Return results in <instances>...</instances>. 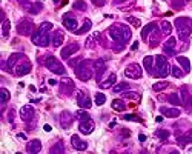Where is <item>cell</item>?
I'll list each match as a JSON object with an SVG mask.
<instances>
[{
  "mask_svg": "<svg viewBox=\"0 0 192 154\" xmlns=\"http://www.w3.org/2000/svg\"><path fill=\"white\" fill-rule=\"evenodd\" d=\"M52 29V23L51 22H43L42 25L37 28V31L32 36V43L39 45V46H48L49 45V31Z\"/></svg>",
  "mask_w": 192,
  "mask_h": 154,
  "instance_id": "1",
  "label": "cell"
},
{
  "mask_svg": "<svg viewBox=\"0 0 192 154\" xmlns=\"http://www.w3.org/2000/svg\"><path fill=\"white\" fill-rule=\"evenodd\" d=\"M154 59H155V62H154V74H152V76H158V77L169 76L171 68H169L168 59H166L165 55H162V54L155 55Z\"/></svg>",
  "mask_w": 192,
  "mask_h": 154,
  "instance_id": "2",
  "label": "cell"
},
{
  "mask_svg": "<svg viewBox=\"0 0 192 154\" xmlns=\"http://www.w3.org/2000/svg\"><path fill=\"white\" fill-rule=\"evenodd\" d=\"M175 28L178 31V37L186 42L189 39V34H191V29H192V22L189 19H185V17H180L175 20Z\"/></svg>",
  "mask_w": 192,
  "mask_h": 154,
  "instance_id": "3",
  "label": "cell"
},
{
  "mask_svg": "<svg viewBox=\"0 0 192 154\" xmlns=\"http://www.w3.org/2000/svg\"><path fill=\"white\" fill-rule=\"evenodd\" d=\"M75 74H77V77H78L82 82H88V80L92 77V74H94L91 62H89V60L80 62V63L77 65V68H75Z\"/></svg>",
  "mask_w": 192,
  "mask_h": 154,
  "instance_id": "4",
  "label": "cell"
},
{
  "mask_svg": "<svg viewBox=\"0 0 192 154\" xmlns=\"http://www.w3.org/2000/svg\"><path fill=\"white\" fill-rule=\"evenodd\" d=\"M45 65H46V68H48L49 71L54 73V74H59V76H65V74H66L65 66H63L62 62H59L55 57H48L46 62H45Z\"/></svg>",
  "mask_w": 192,
  "mask_h": 154,
  "instance_id": "5",
  "label": "cell"
},
{
  "mask_svg": "<svg viewBox=\"0 0 192 154\" xmlns=\"http://www.w3.org/2000/svg\"><path fill=\"white\" fill-rule=\"evenodd\" d=\"M124 76L129 79H140L142 77V66L138 63H131L124 70Z\"/></svg>",
  "mask_w": 192,
  "mask_h": 154,
  "instance_id": "6",
  "label": "cell"
},
{
  "mask_svg": "<svg viewBox=\"0 0 192 154\" xmlns=\"http://www.w3.org/2000/svg\"><path fill=\"white\" fill-rule=\"evenodd\" d=\"M108 34H109V37H111L115 43H123V45H124V40H123V34H121L120 25L111 26V28L108 29Z\"/></svg>",
  "mask_w": 192,
  "mask_h": 154,
  "instance_id": "7",
  "label": "cell"
},
{
  "mask_svg": "<svg viewBox=\"0 0 192 154\" xmlns=\"http://www.w3.org/2000/svg\"><path fill=\"white\" fill-rule=\"evenodd\" d=\"M29 71H31V63H29L26 59H25V60L22 59V62L14 66V74H16V76H25V74H28Z\"/></svg>",
  "mask_w": 192,
  "mask_h": 154,
  "instance_id": "8",
  "label": "cell"
},
{
  "mask_svg": "<svg viewBox=\"0 0 192 154\" xmlns=\"http://www.w3.org/2000/svg\"><path fill=\"white\" fill-rule=\"evenodd\" d=\"M94 128H96V125H94V122H92L91 119L82 120V122L78 123V129H80L82 134H91V132L94 131Z\"/></svg>",
  "mask_w": 192,
  "mask_h": 154,
  "instance_id": "9",
  "label": "cell"
},
{
  "mask_svg": "<svg viewBox=\"0 0 192 154\" xmlns=\"http://www.w3.org/2000/svg\"><path fill=\"white\" fill-rule=\"evenodd\" d=\"M71 143L77 151H86V150H88V142L82 140V139H80L78 136H75V134L71 137Z\"/></svg>",
  "mask_w": 192,
  "mask_h": 154,
  "instance_id": "10",
  "label": "cell"
},
{
  "mask_svg": "<svg viewBox=\"0 0 192 154\" xmlns=\"http://www.w3.org/2000/svg\"><path fill=\"white\" fill-rule=\"evenodd\" d=\"M77 97H78V99H77V103H78V106H80V108H86V109H89V108H91V105H92V103H91V100H89V97H88V96H85L82 91H77Z\"/></svg>",
  "mask_w": 192,
  "mask_h": 154,
  "instance_id": "11",
  "label": "cell"
},
{
  "mask_svg": "<svg viewBox=\"0 0 192 154\" xmlns=\"http://www.w3.org/2000/svg\"><path fill=\"white\" fill-rule=\"evenodd\" d=\"M20 117H22V120H25V122H29V120L34 117V108H32L31 105L23 106V108L20 109Z\"/></svg>",
  "mask_w": 192,
  "mask_h": 154,
  "instance_id": "12",
  "label": "cell"
},
{
  "mask_svg": "<svg viewBox=\"0 0 192 154\" xmlns=\"http://www.w3.org/2000/svg\"><path fill=\"white\" fill-rule=\"evenodd\" d=\"M63 25H65L66 29H69V31H77L78 29V23H77V20L72 16H65L63 17Z\"/></svg>",
  "mask_w": 192,
  "mask_h": 154,
  "instance_id": "13",
  "label": "cell"
},
{
  "mask_svg": "<svg viewBox=\"0 0 192 154\" xmlns=\"http://www.w3.org/2000/svg\"><path fill=\"white\" fill-rule=\"evenodd\" d=\"M63 40H65V34H63L62 31H55V32H54V37H52V46H54V48L62 46Z\"/></svg>",
  "mask_w": 192,
  "mask_h": 154,
  "instance_id": "14",
  "label": "cell"
},
{
  "mask_svg": "<svg viewBox=\"0 0 192 154\" xmlns=\"http://www.w3.org/2000/svg\"><path fill=\"white\" fill-rule=\"evenodd\" d=\"M28 153H40V150H42V143H40V140H31V142H28Z\"/></svg>",
  "mask_w": 192,
  "mask_h": 154,
  "instance_id": "15",
  "label": "cell"
},
{
  "mask_svg": "<svg viewBox=\"0 0 192 154\" xmlns=\"http://www.w3.org/2000/svg\"><path fill=\"white\" fill-rule=\"evenodd\" d=\"M160 111H162V114L166 116V117H178V116H180V109H178V108H165V106H162Z\"/></svg>",
  "mask_w": 192,
  "mask_h": 154,
  "instance_id": "16",
  "label": "cell"
},
{
  "mask_svg": "<svg viewBox=\"0 0 192 154\" xmlns=\"http://www.w3.org/2000/svg\"><path fill=\"white\" fill-rule=\"evenodd\" d=\"M78 51V43H71V45H68L65 50H62V57L63 59H68L71 54Z\"/></svg>",
  "mask_w": 192,
  "mask_h": 154,
  "instance_id": "17",
  "label": "cell"
},
{
  "mask_svg": "<svg viewBox=\"0 0 192 154\" xmlns=\"http://www.w3.org/2000/svg\"><path fill=\"white\" fill-rule=\"evenodd\" d=\"M154 60H155V59H154L152 55H146V57L143 59L144 70H146L151 76H152V73H154Z\"/></svg>",
  "mask_w": 192,
  "mask_h": 154,
  "instance_id": "18",
  "label": "cell"
},
{
  "mask_svg": "<svg viewBox=\"0 0 192 154\" xmlns=\"http://www.w3.org/2000/svg\"><path fill=\"white\" fill-rule=\"evenodd\" d=\"M115 82H117V76H115V74H111V76L105 80V82H101V83H100V88L108 89V88L114 86V85H115Z\"/></svg>",
  "mask_w": 192,
  "mask_h": 154,
  "instance_id": "19",
  "label": "cell"
},
{
  "mask_svg": "<svg viewBox=\"0 0 192 154\" xmlns=\"http://www.w3.org/2000/svg\"><path fill=\"white\" fill-rule=\"evenodd\" d=\"M19 32L20 34H25V36H28L29 32H31V29H32V23L31 22H28V20H25V22H22L20 25H19Z\"/></svg>",
  "mask_w": 192,
  "mask_h": 154,
  "instance_id": "20",
  "label": "cell"
},
{
  "mask_svg": "<svg viewBox=\"0 0 192 154\" xmlns=\"http://www.w3.org/2000/svg\"><path fill=\"white\" fill-rule=\"evenodd\" d=\"M175 42H177L175 37H169L168 40L165 42V45H163V50L168 52V54H172L174 52V46H175Z\"/></svg>",
  "mask_w": 192,
  "mask_h": 154,
  "instance_id": "21",
  "label": "cell"
},
{
  "mask_svg": "<svg viewBox=\"0 0 192 154\" xmlns=\"http://www.w3.org/2000/svg\"><path fill=\"white\" fill-rule=\"evenodd\" d=\"M112 108H114V111H124L126 109V105L123 102V99H114L112 100Z\"/></svg>",
  "mask_w": 192,
  "mask_h": 154,
  "instance_id": "22",
  "label": "cell"
},
{
  "mask_svg": "<svg viewBox=\"0 0 192 154\" xmlns=\"http://www.w3.org/2000/svg\"><path fill=\"white\" fill-rule=\"evenodd\" d=\"M177 62L183 66V70H185V73H189V70H191V63H189V60L186 59V57H177Z\"/></svg>",
  "mask_w": 192,
  "mask_h": 154,
  "instance_id": "23",
  "label": "cell"
},
{
  "mask_svg": "<svg viewBox=\"0 0 192 154\" xmlns=\"http://www.w3.org/2000/svg\"><path fill=\"white\" fill-rule=\"evenodd\" d=\"M9 28H11L9 20H8V19H5V20H3V23H2V36H3V39H6V37H8V34H9Z\"/></svg>",
  "mask_w": 192,
  "mask_h": 154,
  "instance_id": "24",
  "label": "cell"
},
{
  "mask_svg": "<svg viewBox=\"0 0 192 154\" xmlns=\"http://www.w3.org/2000/svg\"><path fill=\"white\" fill-rule=\"evenodd\" d=\"M160 29H162V32H163V34L169 36V34H171V31H172V25L169 23L168 20H163V22L160 23Z\"/></svg>",
  "mask_w": 192,
  "mask_h": 154,
  "instance_id": "25",
  "label": "cell"
},
{
  "mask_svg": "<svg viewBox=\"0 0 192 154\" xmlns=\"http://www.w3.org/2000/svg\"><path fill=\"white\" fill-rule=\"evenodd\" d=\"M91 26H92L91 20H89V19H86V20H85V23H83V26H82V28H78L75 32H77V34H85L86 31H89V29H91Z\"/></svg>",
  "mask_w": 192,
  "mask_h": 154,
  "instance_id": "26",
  "label": "cell"
},
{
  "mask_svg": "<svg viewBox=\"0 0 192 154\" xmlns=\"http://www.w3.org/2000/svg\"><path fill=\"white\" fill-rule=\"evenodd\" d=\"M121 99H129V100H138L140 99V96L137 94V93H134V91H124L123 93V97Z\"/></svg>",
  "mask_w": 192,
  "mask_h": 154,
  "instance_id": "27",
  "label": "cell"
},
{
  "mask_svg": "<svg viewBox=\"0 0 192 154\" xmlns=\"http://www.w3.org/2000/svg\"><path fill=\"white\" fill-rule=\"evenodd\" d=\"M120 28H121V34H123V40H124V43H128L131 40V31L128 29V26L124 25H120Z\"/></svg>",
  "mask_w": 192,
  "mask_h": 154,
  "instance_id": "28",
  "label": "cell"
},
{
  "mask_svg": "<svg viewBox=\"0 0 192 154\" xmlns=\"http://www.w3.org/2000/svg\"><path fill=\"white\" fill-rule=\"evenodd\" d=\"M168 86H169L168 82H157V83L152 85V89H154V91H163V89H166Z\"/></svg>",
  "mask_w": 192,
  "mask_h": 154,
  "instance_id": "29",
  "label": "cell"
},
{
  "mask_svg": "<svg viewBox=\"0 0 192 154\" xmlns=\"http://www.w3.org/2000/svg\"><path fill=\"white\" fill-rule=\"evenodd\" d=\"M154 29H155V25H154V23H149L146 28H143V31H142V37H143L144 40H148L149 32H151V31H154Z\"/></svg>",
  "mask_w": 192,
  "mask_h": 154,
  "instance_id": "30",
  "label": "cell"
},
{
  "mask_svg": "<svg viewBox=\"0 0 192 154\" xmlns=\"http://www.w3.org/2000/svg\"><path fill=\"white\" fill-rule=\"evenodd\" d=\"M128 89H129V85L126 82H121L114 86V93H121V91H128Z\"/></svg>",
  "mask_w": 192,
  "mask_h": 154,
  "instance_id": "31",
  "label": "cell"
},
{
  "mask_svg": "<svg viewBox=\"0 0 192 154\" xmlns=\"http://www.w3.org/2000/svg\"><path fill=\"white\" fill-rule=\"evenodd\" d=\"M171 73H172V76L177 77V79H181V77L185 76V73H183V71H181V70H180L178 66H175V65H174V66L171 68Z\"/></svg>",
  "mask_w": 192,
  "mask_h": 154,
  "instance_id": "32",
  "label": "cell"
},
{
  "mask_svg": "<svg viewBox=\"0 0 192 154\" xmlns=\"http://www.w3.org/2000/svg\"><path fill=\"white\" fill-rule=\"evenodd\" d=\"M0 94H2V103L5 105V103L9 100V91H8L6 88H2V89H0Z\"/></svg>",
  "mask_w": 192,
  "mask_h": 154,
  "instance_id": "33",
  "label": "cell"
},
{
  "mask_svg": "<svg viewBox=\"0 0 192 154\" xmlns=\"http://www.w3.org/2000/svg\"><path fill=\"white\" fill-rule=\"evenodd\" d=\"M126 22H128V23H131V25L134 26V28H138V26L142 25V22H140L138 19H135V17H132V16H129V17L126 19Z\"/></svg>",
  "mask_w": 192,
  "mask_h": 154,
  "instance_id": "34",
  "label": "cell"
},
{
  "mask_svg": "<svg viewBox=\"0 0 192 154\" xmlns=\"http://www.w3.org/2000/svg\"><path fill=\"white\" fill-rule=\"evenodd\" d=\"M106 102V96L101 94V93H97L96 94V105H103Z\"/></svg>",
  "mask_w": 192,
  "mask_h": 154,
  "instance_id": "35",
  "label": "cell"
},
{
  "mask_svg": "<svg viewBox=\"0 0 192 154\" xmlns=\"http://www.w3.org/2000/svg\"><path fill=\"white\" fill-rule=\"evenodd\" d=\"M74 9H78V11H86V3H85V2H82V0H78V2H75V3H74Z\"/></svg>",
  "mask_w": 192,
  "mask_h": 154,
  "instance_id": "36",
  "label": "cell"
},
{
  "mask_svg": "<svg viewBox=\"0 0 192 154\" xmlns=\"http://www.w3.org/2000/svg\"><path fill=\"white\" fill-rule=\"evenodd\" d=\"M40 9H42V3H34L32 6H29V11H31L32 14H37Z\"/></svg>",
  "mask_w": 192,
  "mask_h": 154,
  "instance_id": "37",
  "label": "cell"
},
{
  "mask_svg": "<svg viewBox=\"0 0 192 154\" xmlns=\"http://www.w3.org/2000/svg\"><path fill=\"white\" fill-rule=\"evenodd\" d=\"M169 136V132L166 131V129H160V131H157V137L158 139H163V140H166Z\"/></svg>",
  "mask_w": 192,
  "mask_h": 154,
  "instance_id": "38",
  "label": "cell"
},
{
  "mask_svg": "<svg viewBox=\"0 0 192 154\" xmlns=\"http://www.w3.org/2000/svg\"><path fill=\"white\" fill-rule=\"evenodd\" d=\"M77 117H78L80 122H82V120H88V119H89V114H88L86 111H78V113H77Z\"/></svg>",
  "mask_w": 192,
  "mask_h": 154,
  "instance_id": "39",
  "label": "cell"
},
{
  "mask_svg": "<svg viewBox=\"0 0 192 154\" xmlns=\"http://www.w3.org/2000/svg\"><path fill=\"white\" fill-rule=\"evenodd\" d=\"M169 102L172 103V105H180V100H178V96H177V94H171V96H169Z\"/></svg>",
  "mask_w": 192,
  "mask_h": 154,
  "instance_id": "40",
  "label": "cell"
},
{
  "mask_svg": "<svg viewBox=\"0 0 192 154\" xmlns=\"http://www.w3.org/2000/svg\"><path fill=\"white\" fill-rule=\"evenodd\" d=\"M123 119L124 120H132V122H140V119L137 116H132V114H126V116H123Z\"/></svg>",
  "mask_w": 192,
  "mask_h": 154,
  "instance_id": "41",
  "label": "cell"
},
{
  "mask_svg": "<svg viewBox=\"0 0 192 154\" xmlns=\"http://www.w3.org/2000/svg\"><path fill=\"white\" fill-rule=\"evenodd\" d=\"M86 48H92L94 46V37H88V40H86Z\"/></svg>",
  "mask_w": 192,
  "mask_h": 154,
  "instance_id": "42",
  "label": "cell"
},
{
  "mask_svg": "<svg viewBox=\"0 0 192 154\" xmlns=\"http://www.w3.org/2000/svg\"><path fill=\"white\" fill-rule=\"evenodd\" d=\"M92 3H94L96 6H103V5H105V0H92Z\"/></svg>",
  "mask_w": 192,
  "mask_h": 154,
  "instance_id": "43",
  "label": "cell"
},
{
  "mask_svg": "<svg viewBox=\"0 0 192 154\" xmlns=\"http://www.w3.org/2000/svg\"><path fill=\"white\" fill-rule=\"evenodd\" d=\"M48 83H49V85H57V80H54V79H49Z\"/></svg>",
  "mask_w": 192,
  "mask_h": 154,
  "instance_id": "44",
  "label": "cell"
},
{
  "mask_svg": "<svg viewBox=\"0 0 192 154\" xmlns=\"http://www.w3.org/2000/svg\"><path fill=\"white\" fill-rule=\"evenodd\" d=\"M137 48H138V42H134V43H132V50L135 51Z\"/></svg>",
  "mask_w": 192,
  "mask_h": 154,
  "instance_id": "45",
  "label": "cell"
},
{
  "mask_svg": "<svg viewBox=\"0 0 192 154\" xmlns=\"http://www.w3.org/2000/svg\"><path fill=\"white\" fill-rule=\"evenodd\" d=\"M138 139H140V142H144V140H146V136H144V134H140Z\"/></svg>",
  "mask_w": 192,
  "mask_h": 154,
  "instance_id": "46",
  "label": "cell"
},
{
  "mask_svg": "<svg viewBox=\"0 0 192 154\" xmlns=\"http://www.w3.org/2000/svg\"><path fill=\"white\" fill-rule=\"evenodd\" d=\"M43 129H45V131H46V132H49V131H51V125H45V127H43Z\"/></svg>",
  "mask_w": 192,
  "mask_h": 154,
  "instance_id": "47",
  "label": "cell"
},
{
  "mask_svg": "<svg viewBox=\"0 0 192 154\" xmlns=\"http://www.w3.org/2000/svg\"><path fill=\"white\" fill-rule=\"evenodd\" d=\"M155 122H158V123H160V122H163V117H162V116H158V117L155 119Z\"/></svg>",
  "mask_w": 192,
  "mask_h": 154,
  "instance_id": "48",
  "label": "cell"
},
{
  "mask_svg": "<svg viewBox=\"0 0 192 154\" xmlns=\"http://www.w3.org/2000/svg\"><path fill=\"white\" fill-rule=\"evenodd\" d=\"M19 137H20V139H26V136H25L23 132H20V134H19Z\"/></svg>",
  "mask_w": 192,
  "mask_h": 154,
  "instance_id": "49",
  "label": "cell"
},
{
  "mask_svg": "<svg viewBox=\"0 0 192 154\" xmlns=\"http://www.w3.org/2000/svg\"><path fill=\"white\" fill-rule=\"evenodd\" d=\"M119 2H124V0H119Z\"/></svg>",
  "mask_w": 192,
  "mask_h": 154,
  "instance_id": "50",
  "label": "cell"
}]
</instances>
